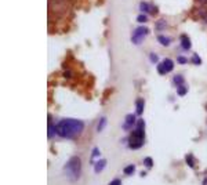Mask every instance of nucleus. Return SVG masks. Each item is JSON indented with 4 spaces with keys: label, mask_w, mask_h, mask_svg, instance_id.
Listing matches in <instances>:
<instances>
[{
    "label": "nucleus",
    "mask_w": 207,
    "mask_h": 185,
    "mask_svg": "<svg viewBox=\"0 0 207 185\" xmlns=\"http://www.w3.org/2000/svg\"><path fill=\"white\" fill-rule=\"evenodd\" d=\"M84 129V123L77 119H62L57 124V134L64 138H75Z\"/></svg>",
    "instance_id": "obj_1"
},
{
    "label": "nucleus",
    "mask_w": 207,
    "mask_h": 185,
    "mask_svg": "<svg viewBox=\"0 0 207 185\" xmlns=\"http://www.w3.org/2000/svg\"><path fill=\"white\" fill-rule=\"evenodd\" d=\"M65 176L66 178L71 181V182H75V181H77L81 176V160H80V158L77 156H73L71 158L68 163L65 164Z\"/></svg>",
    "instance_id": "obj_2"
},
{
    "label": "nucleus",
    "mask_w": 207,
    "mask_h": 185,
    "mask_svg": "<svg viewBox=\"0 0 207 185\" xmlns=\"http://www.w3.org/2000/svg\"><path fill=\"white\" fill-rule=\"evenodd\" d=\"M144 138H145V131L137 129V130L133 131L131 135L128 137V147L131 148V149L141 148L144 144Z\"/></svg>",
    "instance_id": "obj_3"
},
{
    "label": "nucleus",
    "mask_w": 207,
    "mask_h": 185,
    "mask_svg": "<svg viewBox=\"0 0 207 185\" xmlns=\"http://www.w3.org/2000/svg\"><path fill=\"white\" fill-rule=\"evenodd\" d=\"M136 124V115H133V113H128L126 116V122H124V126H123V129L124 130H127L130 129L131 126H134Z\"/></svg>",
    "instance_id": "obj_4"
},
{
    "label": "nucleus",
    "mask_w": 207,
    "mask_h": 185,
    "mask_svg": "<svg viewBox=\"0 0 207 185\" xmlns=\"http://www.w3.org/2000/svg\"><path fill=\"white\" fill-rule=\"evenodd\" d=\"M144 105H145V101H144V98H137V101H136L137 115H142V112H144Z\"/></svg>",
    "instance_id": "obj_5"
},
{
    "label": "nucleus",
    "mask_w": 207,
    "mask_h": 185,
    "mask_svg": "<svg viewBox=\"0 0 207 185\" xmlns=\"http://www.w3.org/2000/svg\"><path fill=\"white\" fill-rule=\"evenodd\" d=\"M181 46H182L184 50H189L191 48V40H189V38L186 35L181 36Z\"/></svg>",
    "instance_id": "obj_6"
},
{
    "label": "nucleus",
    "mask_w": 207,
    "mask_h": 185,
    "mask_svg": "<svg viewBox=\"0 0 207 185\" xmlns=\"http://www.w3.org/2000/svg\"><path fill=\"white\" fill-rule=\"evenodd\" d=\"M148 33H149V29L146 26H138L134 31V35H140V36H146Z\"/></svg>",
    "instance_id": "obj_7"
},
{
    "label": "nucleus",
    "mask_w": 207,
    "mask_h": 185,
    "mask_svg": "<svg viewBox=\"0 0 207 185\" xmlns=\"http://www.w3.org/2000/svg\"><path fill=\"white\" fill-rule=\"evenodd\" d=\"M106 166V159H101L95 163V173H101L104 170V167Z\"/></svg>",
    "instance_id": "obj_8"
},
{
    "label": "nucleus",
    "mask_w": 207,
    "mask_h": 185,
    "mask_svg": "<svg viewBox=\"0 0 207 185\" xmlns=\"http://www.w3.org/2000/svg\"><path fill=\"white\" fill-rule=\"evenodd\" d=\"M158 42H159L160 44H163V46H168V44L171 43V39L167 38V36H163V35H160L159 38H158Z\"/></svg>",
    "instance_id": "obj_9"
},
{
    "label": "nucleus",
    "mask_w": 207,
    "mask_h": 185,
    "mask_svg": "<svg viewBox=\"0 0 207 185\" xmlns=\"http://www.w3.org/2000/svg\"><path fill=\"white\" fill-rule=\"evenodd\" d=\"M163 65H164V68H166V70H167V72L173 70V68H174V62L171 61L170 58H166V60L163 61Z\"/></svg>",
    "instance_id": "obj_10"
},
{
    "label": "nucleus",
    "mask_w": 207,
    "mask_h": 185,
    "mask_svg": "<svg viewBox=\"0 0 207 185\" xmlns=\"http://www.w3.org/2000/svg\"><path fill=\"white\" fill-rule=\"evenodd\" d=\"M173 82H174V84L177 86V87H180V86H182V83H184V77L181 76V75H175Z\"/></svg>",
    "instance_id": "obj_11"
},
{
    "label": "nucleus",
    "mask_w": 207,
    "mask_h": 185,
    "mask_svg": "<svg viewBox=\"0 0 207 185\" xmlns=\"http://www.w3.org/2000/svg\"><path fill=\"white\" fill-rule=\"evenodd\" d=\"M185 160H186V164H188L191 169H193V167H195V160H193V156H192V155H186Z\"/></svg>",
    "instance_id": "obj_12"
},
{
    "label": "nucleus",
    "mask_w": 207,
    "mask_h": 185,
    "mask_svg": "<svg viewBox=\"0 0 207 185\" xmlns=\"http://www.w3.org/2000/svg\"><path fill=\"white\" fill-rule=\"evenodd\" d=\"M134 170H136V166H134V164H130L127 167H124V174H126V176H131V174L134 173Z\"/></svg>",
    "instance_id": "obj_13"
},
{
    "label": "nucleus",
    "mask_w": 207,
    "mask_h": 185,
    "mask_svg": "<svg viewBox=\"0 0 207 185\" xmlns=\"http://www.w3.org/2000/svg\"><path fill=\"white\" fill-rule=\"evenodd\" d=\"M105 124H106V117H101V119H99V122H98V127H97V130L102 131L104 127H105Z\"/></svg>",
    "instance_id": "obj_14"
},
{
    "label": "nucleus",
    "mask_w": 207,
    "mask_h": 185,
    "mask_svg": "<svg viewBox=\"0 0 207 185\" xmlns=\"http://www.w3.org/2000/svg\"><path fill=\"white\" fill-rule=\"evenodd\" d=\"M142 39H144V36H140V35H134V33H133V38H131V40H133V43H134V44H140V43L142 42Z\"/></svg>",
    "instance_id": "obj_15"
},
{
    "label": "nucleus",
    "mask_w": 207,
    "mask_h": 185,
    "mask_svg": "<svg viewBox=\"0 0 207 185\" xmlns=\"http://www.w3.org/2000/svg\"><path fill=\"white\" fill-rule=\"evenodd\" d=\"M144 166H145L146 169H151L152 166H153V160H152V158H145V159H144Z\"/></svg>",
    "instance_id": "obj_16"
},
{
    "label": "nucleus",
    "mask_w": 207,
    "mask_h": 185,
    "mask_svg": "<svg viewBox=\"0 0 207 185\" xmlns=\"http://www.w3.org/2000/svg\"><path fill=\"white\" fill-rule=\"evenodd\" d=\"M158 72H159L160 75H166V73H167V70H166L163 64H159V65H158Z\"/></svg>",
    "instance_id": "obj_17"
},
{
    "label": "nucleus",
    "mask_w": 207,
    "mask_h": 185,
    "mask_svg": "<svg viewBox=\"0 0 207 185\" xmlns=\"http://www.w3.org/2000/svg\"><path fill=\"white\" fill-rule=\"evenodd\" d=\"M156 28H158V29H164V28H166V21H164V19L158 21V22H156Z\"/></svg>",
    "instance_id": "obj_18"
},
{
    "label": "nucleus",
    "mask_w": 207,
    "mask_h": 185,
    "mask_svg": "<svg viewBox=\"0 0 207 185\" xmlns=\"http://www.w3.org/2000/svg\"><path fill=\"white\" fill-rule=\"evenodd\" d=\"M185 94H186V87H185V86H180V87H178V95L182 97Z\"/></svg>",
    "instance_id": "obj_19"
},
{
    "label": "nucleus",
    "mask_w": 207,
    "mask_h": 185,
    "mask_svg": "<svg viewBox=\"0 0 207 185\" xmlns=\"http://www.w3.org/2000/svg\"><path fill=\"white\" fill-rule=\"evenodd\" d=\"M137 21H138V22H146V21H148V17L145 15V14H140V15L137 17Z\"/></svg>",
    "instance_id": "obj_20"
},
{
    "label": "nucleus",
    "mask_w": 207,
    "mask_h": 185,
    "mask_svg": "<svg viewBox=\"0 0 207 185\" xmlns=\"http://www.w3.org/2000/svg\"><path fill=\"white\" fill-rule=\"evenodd\" d=\"M137 129H138V130H145V122H144L142 119L138 120V123H137Z\"/></svg>",
    "instance_id": "obj_21"
},
{
    "label": "nucleus",
    "mask_w": 207,
    "mask_h": 185,
    "mask_svg": "<svg viewBox=\"0 0 207 185\" xmlns=\"http://www.w3.org/2000/svg\"><path fill=\"white\" fill-rule=\"evenodd\" d=\"M141 11H149V7H151V4H148V3H141Z\"/></svg>",
    "instance_id": "obj_22"
},
{
    "label": "nucleus",
    "mask_w": 207,
    "mask_h": 185,
    "mask_svg": "<svg viewBox=\"0 0 207 185\" xmlns=\"http://www.w3.org/2000/svg\"><path fill=\"white\" fill-rule=\"evenodd\" d=\"M192 60H193V62H195L196 65H200V64H202V61H200V58H199V55L198 54H193Z\"/></svg>",
    "instance_id": "obj_23"
},
{
    "label": "nucleus",
    "mask_w": 207,
    "mask_h": 185,
    "mask_svg": "<svg viewBox=\"0 0 207 185\" xmlns=\"http://www.w3.org/2000/svg\"><path fill=\"white\" fill-rule=\"evenodd\" d=\"M148 13H149V14H156V13H158V8L155 7L153 4H151V7H149V11H148Z\"/></svg>",
    "instance_id": "obj_24"
},
{
    "label": "nucleus",
    "mask_w": 207,
    "mask_h": 185,
    "mask_svg": "<svg viewBox=\"0 0 207 185\" xmlns=\"http://www.w3.org/2000/svg\"><path fill=\"white\" fill-rule=\"evenodd\" d=\"M109 185H122V181H120L119 178H115L113 181H111V184Z\"/></svg>",
    "instance_id": "obj_25"
},
{
    "label": "nucleus",
    "mask_w": 207,
    "mask_h": 185,
    "mask_svg": "<svg viewBox=\"0 0 207 185\" xmlns=\"http://www.w3.org/2000/svg\"><path fill=\"white\" fill-rule=\"evenodd\" d=\"M178 62H180V64H185V62H186V58H185V57H178Z\"/></svg>",
    "instance_id": "obj_26"
},
{
    "label": "nucleus",
    "mask_w": 207,
    "mask_h": 185,
    "mask_svg": "<svg viewBox=\"0 0 207 185\" xmlns=\"http://www.w3.org/2000/svg\"><path fill=\"white\" fill-rule=\"evenodd\" d=\"M99 155V151H98V148H94V151H93V158L94 156H98Z\"/></svg>",
    "instance_id": "obj_27"
},
{
    "label": "nucleus",
    "mask_w": 207,
    "mask_h": 185,
    "mask_svg": "<svg viewBox=\"0 0 207 185\" xmlns=\"http://www.w3.org/2000/svg\"><path fill=\"white\" fill-rule=\"evenodd\" d=\"M151 58H152V61H153V62L158 61V57H156V54H151Z\"/></svg>",
    "instance_id": "obj_28"
},
{
    "label": "nucleus",
    "mask_w": 207,
    "mask_h": 185,
    "mask_svg": "<svg viewBox=\"0 0 207 185\" xmlns=\"http://www.w3.org/2000/svg\"><path fill=\"white\" fill-rule=\"evenodd\" d=\"M199 3H202V4H207V0H198Z\"/></svg>",
    "instance_id": "obj_29"
},
{
    "label": "nucleus",
    "mask_w": 207,
    "mask_h": 185,
    "mask_svg": "<svg viewBox=\"0 0 207 185\" xmlns=\"http://www.w3.org/2000/svg\"><path fill=\"white\" fill-rule=\"evenodd\" d=\"M203 185H207V176L203 178Z\"/></svg>",
    "instance_id": "obj_30"
},
{
    "label": "nucleus",
    "mask_w": 207,
    "mask_h": 185,
    "mask_svg": "<svg viewBox=\"0 0 207 185\" xmlns=\"http://www.w3.org/2000/svg\"><path fill=\"white\" fill-rule=\"evenodd\" d=\"M206 111H207V104H206Z\"/></svg>",
    "instance_id": "obj_31"
}]
</instances>
